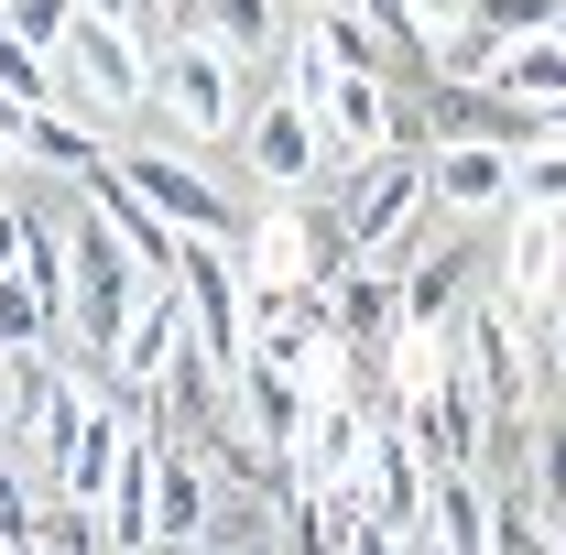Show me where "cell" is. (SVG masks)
<instances>
[{
	"label": "cell",
	"instance_id": "cell-20",
	"mask_svg": "<svg viewBox=\"0 0 566 555\" xmlns=\"http://www.w3.org/2000/svg\"><path fill=\"white\" fill-rule=\"evenodd\" d=\"M556 11H566V0H469V22L491 33L501 55H512V44H534V33H556Z\"/></svg>",
	"mask_w": 566,
	"mask_h": 555
},
{
	"label": "cell",
	"instance_id": "cell-5",
	"mask_svg": "<svg viewBox=\"0 0 566 555\" xmlns=\"http://www.w3.org/2000/svg\"><path fill=\"white\" fill-rule=\"evenodd\" d=\"M424 208V153H381V164H359L338 175V208H327V240H338V262H392V240L415 229Z\"/></svg>",
	"mask_w": 566,
	"mask_h": 555
},
{
	"label": "cell",
	"instance_id": "cell-14",
	"mask_svg": "<svg viewBox=\"0 0 566 555\" xmlns=\"http://www.w3.org/2000/svg\"><path fill=\"white\" fill-rule=\"evenodd\" d=\"M424 208H447L458 229L501 218L512 208V153H491V142H424Z\"/></svg>",
	"mask_w": 566,
	"mask_h": 555
},
{
	"label": "cell",
	"instance_id": "cell-21",
	"mask_svg": "<svg viewBox=\"0 0 566 555\" xmlns=\"http://www.w3.org/2000/svg\"><path fill=\"white\" fill-rule=\"evenodd\" d=\"M0 98L55 109V55H33V44H11V33H0Z\"/></svg>",
	"mask_w": 566,
	"mask_h": 555
},
{
	"label": "cell",
	"instance_id": "cell-16",
	"mask_svg": "<svg viewBox=\"0 0 566 555\" xmlns=\"http://www.w3.org/2000/svg\"><path fill=\"white\" fill-rule=\"evenodd\" d=\"M491 98H512V109H556V98H566V44H556V33L512 44V55L491 66Z\"/></svg>",
	"mask_w": 566,
	"mask_h": 555
},
{
	"label": "cell",
	"instance_id": "cell-12",
	"mask_svg": "<svg viewBox=\"0 0 566 555\" xmlns=\"http://www.w3.org/2000/svg\"><path fill=\"white\" fill-rule=\"evenodd\" d=\"M175 11H186L175 33H197V44H208V55H229L240 76L262 66V87H273L283 44H294V22H283V0H175Z\"/></svg>",
	"mask_w": 566,
	"mask_h": 555
},
{
	"label": "cell",
	"instance_id": "cell-17",
	"mask_svg": "<svg viewBox=\"0 0 566 555\" xmlns=\"http://www.w3.org/2000/svg\"><path fill=\"white\" fill-rule=\"evenodd\" d=\"M294 33H305V44H316V55H327V66H338V76H381V33L359 22L349 0H316V11H305Z\"/></svg>",
	"mask_w": 566,
	"mask_h": 555
},
{
	"label": "cell",
	"instance_id": "cell-9",
	"mask_svg": "<svg viewBox=\"0 0 566 555\" xmlns=\"http://www.w3.org/2000/svg\"><path fill=\"white\" fill-rule=\"evenodd\" d=\"M240 153H251V186H273V197H305V186L327 175V132H316V109H294L283 87H262V109L240 121Z\"/></svg>",
	"mask_w": 566,
	"mask_h": 555
},
{
	"label": "cell",
	"instance_id": "cell-18",
	"mask_svg": "<svg viewBox=\"0 0 566 555\" xmlns=\"http://www.w3.org/2000/svg\"><path fill=\"white\" fill-rule=\"evenodd\" d=\"M512 208L523 218H566V142H523V153H512Z\"/></svg>",
	"mask_w": 566,
	"mask_h": 555
},
{
	"label": "cell",
	"instance_id": "cell-1",
	"mask_svg": "<svg viewBox=\"0 0 566 555\" xmlns=\"http://www.w3.org/2000/svg\"><path fill=\"white\" fill-rule=\"evenodd\" d=\"M66 208H76V218H66V348L98 370V359L120 348V327H132V305L153 294V273L120 251V229L87 208V186H76Z\"/></svg>",
	"mask_w": 566,
	"mask_h": 555
},
{
	"label": "cell",
	"instance_id": "cell-22",
	"mask_svg": "<svg viewBox=\"0 0 566 555\" xmlns=\"http://www.w3.org/2000/svg\"><path fill=\"white\" fill-rule=\"evenodd\" d=\"M392 22H403V44H415V55H436L447 33H469V0H392Z\"/></svg>",
	"mask_w": 566,
	"mask_h": 555
},
{
	"label": "cell",
	"instance_id": "cell-2",
	"mask_svg": "<svg viewBox=\"0 0 566 555\" xmlns=\"http://www.w3.org/2000/svg\"><path fill=\"white\" fill-rule=\"evenodd\" d=\"M55 109L98 121L109 142H132V121L153 109V55L120 11H76V33L55 44Z\"/></svg>",
	"mask_w": 566,
	"mask_h": 555
},
{
	"label": "cell",
	"instance_id": "cell-27",
	"mask_svg": "<svg viewBox=\"0 0 566 555\" xmlns=\"http://www.w3.org/2000/svg\"><path fill=\"white\" fill-rule=\"evenodd\" d=\"M0 555H11V545H0Z\"/></svg>",
	"mask_w": 566,
	"mask_h": 555
},
{
	"label": "cell",
	"instance_id": "cell-23",
	"mask_svg": "<svg viewBox=\"0 0 566 555\" xmlns=\"http://www.w3.org/2000/svg\"><path fill=\"white\" fill-rule=\"evenodd\" d=\"M33 370L44 359H11L0 348V447H22V425H33Z\"/></svg>",
	"mask_w": 566,
	"mask_h": 555
},
{
	"label": "cell",
	"instance_id": "cell-6",
	"mask_svg": "<svg viewBox=\"0 0 566 555\" xmlns=\"http://www.w3.org/2000/svg\"><path fill=\"white\" fill-rule=\"evenodd\" d=\"M175 294H186V338L208 348V370L240 381V359H251V283H240V251L186 240V251H175Z\"/></svg>",
	"mask_w": 566,
	"mask_h": 555
},
{
	"label": "cell",
	"instance_id": "cell-4",
	"mask_svg": "<svg viewBox=\"0 0 566 555\" xmlns=\"http://www.w3.org/2000/svg\"><path fill=\"white\" fill-rule=\"evenodd\" d=\"M109 175H120V186H132L175 240H218V251H240V240H251V208H229L208 175H197V164H175L164 142H120V153H109Z\"/></svg>",
	"mask_w": 566,
	"mask_h": 555
},
{
	"label": "cell",
	"instance_id": "cell-24",
	"mask_svg": "<svg viewBox=\"0 0 566 555\" xmlns=\"http://www.w3.org/2000/svg\"><path fill=\"white\" fill-rule=\"evenodd\" d=\"M22 229H33V197H22V186H0V283L22 273Z\"/></svg>",
	"mask_w": 566,
	"mask_h": 555
},
{
	"label": "cell",
	"instance_id": "cell-25",
	"mask_svg": "<svg viewBox=\"0 0 566 555\" xmlns=\"http://www.w3.org/2000/svg\"><path fill=\"white\" fill-rule=\"evenodd\" d=\"M338 555H415V534H381V523L359 512V523H349V545H338Z\"/></svg>",
	"mask_w": 566,
	"mask_h": 555
},
{
	"label": "cell",
	"instance_id": "cell-15",
	"mask_svg": "<svg viewBox=\"0 0 566 555\" xmlns=\"http://www.w3.org/2000/svg\"><path fill=\"white\" fill-rule=\"evenodd\" d=\"M0 348H11V359H55V348H66V305H55V294H44V283H0Z\"/></svg>",
	"mask_w": 566,
	"mask_h": 555
},
{
	"label": "cell",
	"instance_id": "cell-7",
	"mask_svg": "<svg viewBox=\"0 0 566 555\" xmlns=\"http://www.w3.org/2000/svg\"><path fill=\"white\" fill-rule=\"evenodd\" d=\"M316 316H327V338H338V359H392V338H403V273L392 262H338V273L316 283Z\"/></svg>",
	"mask_w": 566,
	"mask_h": 555
},
{
	"label": "cell",
	"instance_id": "cell-8",
	"mask_svg": "<svg viewBox=\"0 0 566 555\" xmlns=\"http://www.w3.org/2000/svg\"><path fill=\"white\" fill-rule=\"evenodd\" d=\"M491 294V262H480V240H447V251H424V262H403V338L447 348L458 338V316Z\"/></svg>",
	"mask_w": 566,
	"mask_h": 555
},
{
	"label": "cell",
	"instance_id": "cell-11",
	"mask_svg": "<svg viewBox=\"0 0 566 555\" xmlns=\"http://www.w3.org/2000/svg\"><path fill=\"white\" fill-rule=\"evenodd\" d=\"M424 490H436V458L415 447V425L381 415L370 425V458H359V512L381 523V534H415L424 523Z\"/></svg>",
	"mask_w": 566,
	"mask_h": 555
},
{
	"label": "cell",
	"instance_id": "cell-13",
	"mask_svg": "<svg viewBox=\"0 0 566 555\" xmlns=\"http://www.w3.org/2000/svg\"><path fill=\"white\" fill-rule=\"evenodd\" d=\"M218 545V469L197 447L164 436V469H153V555H197Z\"/></svg>",
	"mask_w": 566,
	"mask_h": 555
},
{
	"label": "cell",
	"instance_id": "cell-3",
	"mask_svg": "<svg viewBox=\"0 0 566 555\" xmlns=\"http://www.w3.org/2000/svg\"><path fill=\"white\" fill-rule=\"evenodd\" d=\"M142 55H153V109H142L153 142H229L251 121V76L229 55H208L197 33H153Z\"/></svg>",
	"mask_w": 566,
	"mask_h": 555
},
{
	"label": "cell",
	"instance_id": "cell-10",
	"mask_svg": "<svg viewBox=\"0 0 566 555\" xmlns=\"http://www.w3.org/2000/svg\"><path fill=\"white\" fill-rule=\"evenodd\" d=\"M381 415H392V404H370V392H316L283 469L316 480V490H359V458H370V425H381Z\"/></svg>",
	"mask_w": 566,
	"mask_h": 555
},
{
	"label": "cell",
	"instance_id": "cell-19",
	"mask_svg": "<svg viewBox=\"0 0 566 555\" xmlns=\"http://www.w3.org/2000/svg\"><path fill=\"white\" fill-rule=\"evenodd\" d=\"M76 11H87V0H0V33L33 44V55H55V44L76 33Z\"/></svg>",
	"mask_w": 566,
	"mask_h": 555
},
{
	"label": "cell",
	"instance_id": "cell-26",
	"mask_svg": "<svg viewBox=\"0 0 566 555\" xmlns=\"http://www.w3.org/2000/svg\"><path fill=\"white\" fill-rule=\"evenodd\" d=\"M556 44H566V11H556Z\"/></svg>",
	"mask_w": 566,
	"mask_h": 555
}]
</instances>
